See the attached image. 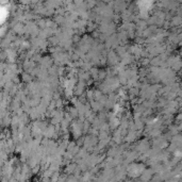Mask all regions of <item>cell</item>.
Listing matches in <instances>:
<instances>
[{
    "instance_id": "cell-1",
    "label": "cell",
    "mask_w": 182,
    "mask_h": 182,
    "mask_svg": "<svg viewBox=\"0 0 182 182\" xmlns=\"http://www.w3.org/2000/svg\"><path fill=\"white\" fill-rule=\"evenodd\" d=\"M145 169H146V167H145V165L143 163H132L127 168V172H128V175L131 178H139L140 175Z\"/></svg>"
},
{
    "instance_id": "cell-2",
    "label": "cell",
    "mask_w": 182,
    "mask_h": 182,
    "mask_svg": "<svg viewBox=\"0 0 182 182\" xmlns=\"http://www.w3.org/2000/svg\"><path fill=\"white\" fill-rule=\"evenodd\" d=\"M83 132V123L80 121H76L71 125V134L75 137H79Z\"/></svg>"
},
{
    "instance_id": "cell-3",
    "label": "cell",
    "mask_w": 182,
    "mask_h": 182,
    "mask_svg": "<svg viewBox=\"0 0 182 182\" xmlns=\"http://www.w3.org/2000/svg\"><path fill=\"white\" fill-rule=\"evenodd\" d=\"M153 174L154 172H153L152 168H148V169L146 168V169L140 175V177H139L140 182H149L151 179H152Z\"/></svg>"
},
{
    "instance_id": "cell-4",
    "label": "cell",
    "mask_w": 182,
    "mask_h": 182,
    "mask_svg": "<svg viewBox=\"0 0 182 182\" xmlns=\"http://www.w3.org/2000/svg\"><path fill=\"white\" fill-rule=\"evenodd\" d=\"M136 150L139 151V152L140 153H145V152H147V151L149 150V144H148V142H147L146 140H140L139 142V144L136 145Z\"/></svg>"
},
{
    "instance_id": "cell-5",
    "label": "cell",
    "mask_w": 182,
    "mask_h": 182,
    "mask_svg": "<svg viewBox=\"0 0 182 182\" xmlns=\"http://www.w3.org/2000/svg\"><path fill=\"white\" fill-rule=\"evenodd\" d=\"M107 60H108V62H109L110 65H116V64L118 63L119 57L116 54V52H114V51H110V52H109V54H108Z\"/></svg>"
},
{
    "instance_id": "cell-6",
    "label": "cell",
    "mask_w": 182,
    "mask_h": 182,
    "mask_svg": "<svg viewBox=\"0 0 182 182\" xmlns=\"http://www.w3.org/2000/svg\"><path fill=\"white\" fill-rule=\"evenodd\" d=\"M85 87H86V85H85V82H83V81H79L77 84L75 85V93L77 94V95H80V96H81L82 94H83Z\"/></svg>"
},
{
    "instance_id": "cell-7",
    "label": "cell",
    "mask_w": 182,
    "mask_h": 182,
    "mask_svg": "<svg viewBox=\"0 0 182 182\" xmlns=\"http://www.w3.org/2000/svg\"><path fill=\"white\" fill-rule=\"evenodd\" d=\"M119 124H121V121H119V119L117 118L115 115H112L111 117H110V121H109V127L110 128H112V129H116L117 127L119 126Z\"/></svg>"
},
{
    "instance_id": "cell-8",
    "label": "cell",
    "mask_w": 182,
    "mask_h": 182,
    "mask_svg": "<svg viewBox=\"0 0 182 182\" xmlns=\"http://www.w3.org/2000/svg\"><path fill=\"white\" fill-rule=\"evenodd\" d=\"M77 164H69L67 167H66V174L67 175H70V174H73L76 170V168H77Z\"/></svg>"
},
{
    "instance_id": "cell-9",
    "label": "cell",
    "mask_w": 182,
    "mask_h": 182,
    "mask_svg": "<svg viewBox=\"0 0 182 182\" xmlns=\"http://www.w3.org/2000/svg\"><path fill=\"white\" fill-rule=\"evenodd\" d=\"M180 22H181L180 16H176V17L172 18V24H174V26H178V25H180Z\"/></svg>"
},
{
    "instance_id": "cell-10",
    "label": "cell",
    "mask_w": 182,
    "mask_h": 182,
    "mask_svg": "<svg viewBox=\"0 0 182 182\" xmlns=\"http://www.w3.org/2000/svg\"><path fill=\"white\" fill-rule=\"evenodd\" d=\"M66 182H78V179L76 178L75 176H71V175H69L68 177H66Z\"/></svg>"
},
{
    "instance_id": "cell-11",
    "label": "cell",
    "mask_w": 182,
    "mask_h": 182,
    "mask_svg": "<svg viewBox=\"0 0 182 182\" xmlns=\"http://www.w3.org/2000/svg\"><path fill=\"white\" fill-rule=\"evenodd\" d=\"M126 182H134L133 180H128V181H126Z\"/></svg>"
}]
</instances>
